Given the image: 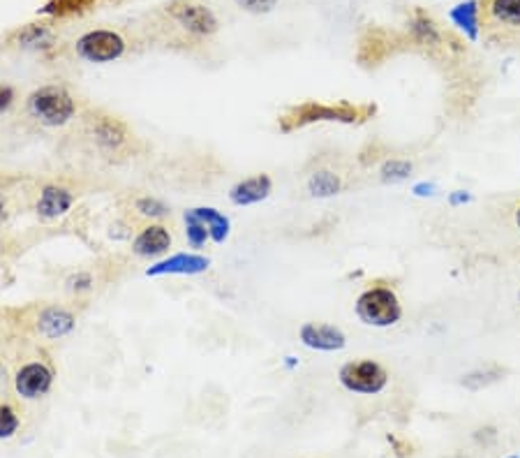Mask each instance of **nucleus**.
Here are the masks:
<instances>
[{"label":"nucleus","mask_w":520,"mask_h":458,"mask_svg":"<svg viewBox=\"0 0 520 458\" xmlns=\"http://www.w3.org/2000/svg\"><path fill=\"white\" fill-rule=\"evenodd\" d=\"M375 107L372 105H352V102H338V105H326V102H300V105L289 107L280 117V130L283 133H294L299 128H306L312 123H361L372 118Z\"/></svg>","instance_id":"1"},{"label":"nucleus","mask_w":520,"mask_h":458,"mask_svg":"<svg viewBox=\"0 0 520 458\" xmlns=\"http://www.w3.org/2000/svg\"><path fill=\"white\" fill-rule=\"evenodd\" d=\"M354 310L364 325L375 326V329H387L403 319V303H400L398 294L384 285L361 292L354 303Z\"/></svg>","instance_id":"2"},{"label":"nucleus","mask_w":520,"mask_h":458,"mask_svg":"<svg viewBox=\"0 0 520 458\" xmlns=\"http://www.w3.org/2000/svg\"><path fill=\"white\" fill-rule=\"evenodd\" d=\"M30 117L46 128H60L76 114V100L63 86H42L28 98Z\"/></svg>","instance_id":"3"},{"label":"nucleus","mask_w":520,"mask_h":458,"mask_svg":"<svg viewBox=\"0 0 520 458\" xmlns=\"http://www.w3.org/2000/svg\"><path fill=\"white\" fill-rule=\"evenodd\" d=\"M338 380L347 391L361 396H377L388 387L387 368L372 359L347 361L338 373Z\"/></svg>","instance_id":"4"},{"label":"nucleus","mask_w":520,"mask_h":458,"mask_svg":"<svg viewBox=\"0 0 520 458\" xmlns=\"http://www.w3.org/2000/svg\"><path fill=\"white\" fill-rule=\"evenodd\" d=\"M76 53L88 63H114L125 53V40L114 30H88L76 40Z\"/></svg>","instance_id":"5"},{"label":"nucleus","mask_w":520,"mask_h":458,"mask_svg":"<svg viewBox=\"0 0 520 458\" xmlns=\"http://www.w3.org/2000/svg\"><path fill=\"white\" fill-rule=\"evenodd\" d=\"M53 384V371L42 361H30L23 368H19L17 377H14V387L17 394L26 400L42 398L49 394V389Z\"/></svg>","instance_id":"6"},{"label":"nucleus","mask_w":520,"mask_h":458,"mask_svg":"<svg viewBox=\"0 0 520 458\" xmlns=\"http://www.w3.org/2000/svg\"><path fill=\"white\" fill-rule=\"evenodd\" d=\"M299 338L308 350H317V352H340L347 345L345 331L333 325H326V322L300 325Z\"/></svg>","instance_id":"7"},{"label":"nucleus","mask_w":520,"mask_h":458,"mask_svg":"<svg viewBox=\"0 0 520 458\" xmlns=\"http://www.w3.org/2000/svg\"><path fill=\"white\" fill-rule=\"evenodd\" d=\"M169 12L185 30H190L195 36H213L215 30H218V19L204 5L179 3V5H172Z\"/></svg>","instance_id":"8"},{"label":"nucleus","mask_w":520,"mask_h":458,"mask_svg":"<svg viewBox=\"0 0 520 458\" xmlns=\"http://www.w3.org/2000/svg\"><path fill=\"white\" fill-rule=\"evenodd\" d=\"M211 267V260L204 255H195V253H179V255H172L167 260L157 261L146 271V276H196V273H204Z\"/></svg>","instance_id":"9"},{"label":"nucleus","mask_w":520,"mask_h":458,"mask_svg":"<svg viewBox=\"0 0 520 458\" xmlns=\"http://www.w3.org/2000/svg\"><path fill=\"white\" fill-rule=\"evenodd\" d=\"M273 192V181L268 174H254L248 179L238 181L236 186L229 190L231 204L236 206H252V204L264 202Z\"/></svg>","instance_id":"10"},{"label":"nucleus","mask_w":520,"mask_h":458,"mask_svg":"<svg viewBox=\"0 0 520 458\" xmlns=\"http://www.w3.org/2000/svg\"><path fill=\"white\" fill-rule=\"evenodd\" d=\"M172 248V234L164 225H148L132 241V253L139 257H160Z\"/></svg>","instance_id":"11"},{"label":"nucleus","mask_w":520,"mask_h":458,"mask_svg":"<svg viewBox=\"0 0 520 458\" xmlns=\"http://www.w3.org/2000/svg\"><path fill=\"white\" fill-rule=\"evenodd\" d=\"M72 204H75V192L63 186H46L37 199V213L46 221H53L68 213Z\"/></svg>","instance_id":"12"},{"label":"nucleus","mask_w":520,"mask_h":458,"mask_svg":"<svg viewBox=\"0 0 520 458\" xmlns=\"http://www.w3.org/2000/svg\"><path fill=\"white\" fill-rule=\"evenodd\" d=\"M75 329V315L65 308H44L37 317V331L46 338H63Z\"/></svg>","instance_id":"13"},{"label":"nucleus","mask_w":520,"mask_h":458,"mask_svg":"<svg viewBox=\"0 0 520 458\" xmlns=\"http://www.w3.org/2000/svg\"><path fill=\"white\" fill-rule=\"evenodd\" d=\"M453 26L468 36V40H476L479 37V0H465L460 5H456L449 12Z\"/></svg>","instance_id":"14"},{"label":"nucleus","mask_w":520,"mask_h":458,"mask_svg":"<svg viewBox=\"0 0 520 458\" xmlns=\"http://www.w3.org/2000/svg\"><path fill=\"white\" fill-rule=\"evenodd\" d=\"M340 190H342L340 176L335 174V172H331V169H317V172H312L310 179H308V192H310L312 197L326 199L338 195Z\"/></svg>","instance_id":"15"},{"label":"nucleus","mask_w":520,"mask_h":458,"mask_svg":"<svg viewBox=\"0 0 520 458\" xmlns=\"http://www.w3.org/2000/svg\"><path fill=\"white\" fill-rule=\"evenodd\" d=\"M196 215L202 218L204 225L208 227V234L213 238L215 244H225L227 237H229V218L220 213L218 209H211V206H199L195 209Z\"/></svg>","instance_id":"16"},{"label":"nucleus","mask_w":520,"mask_h":458,"mask_svg":"<svg viewBox=\"0 0 520 458\" xmlns=\"http://www.w3.org/2000/svg\"><path fill=\"white\" fill-rule=\"evenodd\" d=\"M95 137H98L100 144L107 146V149H118L121 144H125L127 133L116 118H102V121H98Z\"/></svg>","instance_id":"17"},{"label":"nucleus","mask_w":520,"mask_h":458,"mask_svg":"<svg viewBox=\"0 0 520 458\" xmlns=\"http://www.w3.org/2000/svg\"><path fill=\"white\" fill-rule=\"evenodd\" d=\"M502 375H504V368H500V366H495V364L484 366V368H476V371L462 375V387L472 389V391H479V389L491 387L492 382L502 380Z\"/></svg>","instance_id":"18"},{"label":"nucleus","mask_w":520,"mask_h":458,"mask_svg":"<svg viewBox=\"0 0 520 458\" xmlns=\"http://www.w3.org/2000/svg\"><path fill=\"white\" fill-rule=\"evenodd\" d=\"M491 17L504 26H520V0H491Z\"/></svg>","instance_id":"19"},{"label":"nucleus","mask_w":520,"mask_h":458,"mask_svg":"<svg viewBox=\"0 0 520 458\" xmlns=\"http://www.w3.org/2000/svg\"><path fill=\"white\" fill-rule=\"evenodd\" d=\"M412 36L416 42H421L426 47H437L442 42V33L437 30L433 19L423 17V14H416L414 21H412Z\"/></svg>","instance_id":"20"},{"label":"nucleus","mask_w":520,"mask_h":458,"mask_svg":"<svg viewBox=\"0 0 520 458\" xmlns=\"http://www.w3.org/2000/svg\"><path fill=\"white\" fill-rule=\"evenodd\" d=\"M414 172V165L410 160H404V157H388L387 163L381 165L380 176L384 183H403L407 181Z\"/></svg>","instance_id":"21"},{"label":"nucleus","mask_w":520,"mask_h":458,"mask_svg":"<svg viewBox=\"0 0 520 458\" xmlns=\"http://www.w3.org/2000/svg\"><path fill=\"white\" fill-rule=\"evenodd\" d=\"M185 237H188V244H190L192 248H202L208 238H211L208 227L204 225V221L196 215L195 209L185 211Z\"/></svg>","instance_id":"22"},{"label":"nucleus","mask_w":520,"mask_h":458,"mask_svg":"<svg viewBox=\"0 0 520 458\" xmlns=\"http://www.w3.org/2000/svg\"><path fill=\"white\" fill-rule=\"evenodd\" d=\"M19 414L12 406H0V440H7L17 433Z\"/></svg>","instance_id":"23"},{"label":"nucleus","mask_w":520,"mask_h":458,"mask_svg":"<svg viewBox=\"0 0 520 458\" xmlns=\"http://www.w3.org/2000/svg\"><path fill=\"white\" fill-rule=\"evenodd\" d=\"M134 209L141 215H146V218H162V215L169 213L167 206L156 197H139L137 202H134Z\"/></svg>","instance_id":"24"},{"label":"nucleus","mask_w":520,"mask_h":458,"mask_svg":"<svg viewBox=\"0 0 520 458\" xmlns=\"http://www.w3.org/2000/svg\"><path fill=\"white\" fill-rule=\"evenodd\" d=\"M236 5L250 14H266L277 5V0H236Z\"/></svg>","instance_id":"25"},{"label":"nucleus","mask_w":520,"mask_h":458,"mask_svg":"<svg viewBox=\"0 0 520 458\" xmlns=\"http://www.w3.org/2000/svg\"><path fill=\"white\" fill-rule=\"evenodd\" d=\"M14 100H17L14 88H12L10 84H0V114H5V111L14 105Z\"/></svg>","instance_id":"26"},{"label":"nucleus","mask_w":520,"mask_h":458,"mask_svg":"<svg viewBox=\"0 0 520 458\" xmlns=\"http://www.w3.org/2000/svg\"><path fill=\"white\" fill-rule=\"evenodd\" d=\"M412 195L421 199L435 197V195H437V186H435V183H428V181H421V183H416V186L412 188Z\"/></svg>","instance_id":"27"},{"label":"nucleus","mask_w":520,"mask_h":458,"mask_svg":"<svg viewBox=\"0 0 520 458\" xmlns=\"http://www.w3.org/2000/svg\"><path fill=\"white\" fill-rule=\"evenodd\" d=\"M472 192L469 190H453L449 195V206H453V209H458V206H465V204L472 202Z\"/></svg>","instance_id":"28"},{"label":"nucleus","mask_w":520,"mask_h":458,"mask_svg":"<svg viewBox=\"0 0 520 458\" xmlns=\"http://www.w3.org/2000/svg\"><path fill=\"white\" fill-rule=\"evenodd\" d=\"M0 391H5V368L0 366Z\"/></svg>","instance_id":"29"},{"label":"nucleus","mask_w":520,"mask_h":458,"mask_svg":"<svg viewBox=\"0 0 520 458\" xmlns=\"http://www.w3.org/2000/svg\"><path fill=\"white\" fill-rule=\"evenodd\" d=\"M3 218H5V204L0 199V222H3Z\"/></svg>","instance_id":"30"},{"label":"nucleus","mask_w":520,"mask_h":458,"mask_svg":"<svg viewBox=\"0 0 520 458\" xmlns=\"http://www.w3.org/2000/svg\"><path fill=\"white\" fill-rule=\"evenodd\" d=\"M516 227H518V229H520V206H518V209H516Z\"/></svg>","instance_id":"31"},{"label":"nucleus","mask_w":520,"mask_h":458,"mask_svg":"<svg viewBox=\"0 0 520 458\" xmlns=\"http://www.w3.org/2000/svg\"><path fill=\"white\" fill-rule=\"evenodd\" d=\"M508 458H520V456H508Z\"/></svg>","instance_id":"32"},{"label":"nucleus","mask_w":520,"mask_h":458,"mask_svg":"<svg viewBox=\"0 0 520 458\" xmlns=\"http://www.w3.org/2000/svg\"><path fill=\"white\" fill-rule=\"evenodd\" d=\"M518 299H520V294H518Z\"/></svg>","instance_id":"33"}]
</instances>
